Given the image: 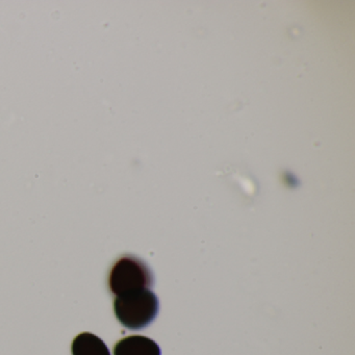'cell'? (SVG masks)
<instances>
[{"mask_svg": "<svg viewBox=\"0 0 355 355\" xmlns=\"http://www.w3.org/2000/svg\"><path fill=\"white\" fill-rule=\"evenodd\" d=\"M159 299L151 290H142L116 297L114 311L118 321L132 330H140L153 323L159 313Z\"/></svg>", "mask_w": 355, "mask_h": 355, "instance_id": "obj_1", "label": "cell"}, {"mask_svg": "<svg viewBox=\"0 0 355 355\" xmlns=\"http://www.w3.org/2000/svg\"><path fill=\"white\" fill-rule=\"evenodd\" d=\"M153 274L146 263L134 257L123 255L120 257L109 275V288L116 297L142 290H150L153 286Z\"/></svg>", "mask_w": 355, "mask_h": 355, "instance_id": "obj_2", "label": "cell"}, {"mask_svg": "<svg viewBox=\"0 0 355 355\" xmlns=\"http://www.w3.org/2000/svg\"><path fill=\"white\" fill-rule=\"evenodd\" d=\"M72 355H111L105 343L91 332H83L72 343Z\"/></svg>", "mask_w": 355, "mask_h": 355, "instance_id": "obj_4", "label": "cell"}, {"mask_svg": "<svg viewBox=\"0 0 355 355\" xmlns=\"http://www.w3.org/2000/svg\"><path fill=\"white\" fill-rule=\"evenodd\" d=\"M114 355H161V349L147 336H130L115 345Z\"/></svg>", "mask_w": 355, "mask_h": 355, "instance_id": "obj_3", "label": "cell"}]
</instances>
